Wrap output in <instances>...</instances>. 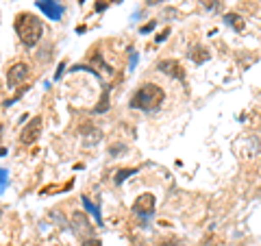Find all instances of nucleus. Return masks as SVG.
<instances>
[{"label": "nucleus", "instance_id": "obj_16", "mask_svg": "<svg viewBox=\"0 0 261 246\" xmlns=\"http://www.w3.org/2000/svg\"><path fill=\"white\" fill-rule=\"evenodd\" d=\"M154 27H157V22H148V24H144V27L140 29V33H148V31H152Z\"/></svg>", "mask_w": 261, "mask_h": 246}, {"label": "nucleus", "instance_id": "obj_5", "mask_svg": "<svg viewBox=\"0 0 261 246\" xmlns=\"http://www.w3.org/2000/svg\"><path fill=\"white\" fill-rule=\"evenodd\" d=\"M157 70L161 72V75L170 77V79H176V81H183L185 79L183 65H181V61H176V59H161L157 63Z\"/></svg>", "mask_w": 261, "mask_h": 246}, {"label": "nucleus", "instance_id": "obj_18", "mask_svg": "<svg viewBox=\"0 0 261 246\" xmlns=\"http://www.w3.org/2000/svg\"><path fill=\"white\" fill-rule=\"evenodd\" d=\"M202 5H205L207 9H216V7H218L216 0H202Z\"/></svg>", "mask_w": 261, "mask_h": 246}, {"label": "nucleus", "instance_id": "obj_8", "mask_svg": "<svg viewBox=\"0 0 261 246\" xmlns=\"http://www.w3.org/2000/svg\"><path fill=\"white\" fill-rule=\"evenodd\" d=\"M187 57L194 61V63H205V61H209L211 59V55H209V51L205 46H200V44H194L190 51H187Z\"/></svg>", "mask_w": 261, "mask_h": 246}, {"label": "nucleus", "instance_id": "obj_9", "mask_svg": "<svg viewBox=\"0 0 261 246\" xmlns=\"http://www.w3.org/2000/svg\"><path fill=\"white\" fill-rule=\"evenodd\" d=\"M72 227L76 229V233H79V231H81V233H85V235L92 233V225L87 223V218H85L83 211H76V214L72 216Z\"/></svg>", "mask_w": 261, "mask_h": 246}, {"label": "nucleus", "instance_id": "obj_26", "mask_svg": "<svg viewBox=\"0 0 261 246\" xmlns=\"http://www.w3.org/2000/svg\"><path fill=\"white\" fill-rule=\"evenodd\" d=\"M0 218H3V211H0Z\"/></svg>", "mask_w": 261, "mask_h": 246}, {"label": "nucleus", "instance_id": "obj_4", "mask_svg": "<svg viewBox=\"0 0 261 246\" xmlns=\"http://www.w3.org/2000/svg\"><path fill=\"white\" fill-rule=\"evenodd\" d=\"M29 75H31V70H29L27 63H22V61L13 63L9 68V72H7V85H9V87H18V85H22L24 81L29 79Z\"/></svg>", "mask_w": 261, "mask_h": 246}, {"label": "nucleus", "instance_id": "obj_1", "mask_svg": "<svg viewBox=\"0 0 261 246\" xmlns=\"http://www.w3.org/2000/svg\"><path fill=\"white\" fill-rule=\"evenodd\" d=\"M15 33H18L20 42L27 48H35L39 39L44 37V24L37 15L33 13H18L15 15Z\"/></svg>", "mask_w": 261, "mask_h": 246}, {"label": "nucleus", "instance_id": "obj_10", "mask_svg": "<svg viewBox=\"0 0 261 246\" xmlns=\"http://www.w3.org/2000/svg\"><path fill=\"white\" fill-rule=\"evenodd\" d=\"M81 201H83V207H85V211H89L94 218H96V223L98 225H102V218H100V209H98V205H94L92 201L87 199V196H81Z\"/></svg>", "mask_w": 261, "mask_h": 246}, {"label": "nucleus", "instance_id": "obj_17", "mask_svg": "<svg viewBox=\"0 0 261 246\" xmlns=\"http://www.w3.org/2000/svg\"><path fill=\"white\" fill-rule=\"evenodd\" d=\"M168 35H170V29H166V31H161V33H159V35H157V44H161V42H163V39H166Z\"/></svg>", "mask_w": 261, "mask_h": 246}, {"label": "nucleus", "instance_id": "obj_22", "mask_svg": "<svg viewBox=\"0 0 261 246\" xmlns=\"http://www.w3.org/2000/svg\"><path fill=\"white\" fill-rule=\"evenodd\" d=\"M159 3H166V0H146V5H148V7H154V5H159Z\"/></svg>", "mask_w": 261, "mask_h": 246}, {"label": "nucleus", "instance_id": "obj_20", "mask_svg": "<svg viewBox=\"0 0 261 246\" xmlns=\"http://www.w3.org/2000/svg\"><path fill=\"white\" fill-rule=\"evenodd\" d=\"M63 70H65V63H61L59 68H57V77L55 79H61V75H63Z\"/></svg>", "mask_w": 261, "mask_h": 246}, {"label": "nucleus", "instance_id": "obj_21", "mask_svg": "<svg viewBox=\"0 0 261 246\" xmlns=\"http://www.w3.org/2000/svg\"><path fill=\"white\" fill-rule=\"evenodd\" d=\"M105 9H107V3L100 0V5H96V11H105Z\"/></svg>", "mask_w": 261, "mask_h": 246}, {"label": "nucleus", "instance_id": "obj_2", "mask_svg": "<svg viewBox=\"0 0 261 246\" xmlns=\"http://www.w3.org/2000/svg\"><path fill=\"white\" fill-rule=\"evenodd\" d=\"M163 101H166V89L159 87L157 83H144L130 98L128 107L140 109V111H157Z\"/></svg>", "mask_w": 261, "mask_h": 246}, {"label": "nucleus", "instance_id": "obj_14", "mask_svg": "<svg viewBox=\"0 0 261 246\" xmlns=\"http://www.w3.org/2000/svg\"><path fill=\"white\" fill-rule=\"evenodd\" d=\"M7 185H9V172L5 168H0V194L7 190Z\"/></svg>", "mask_w": 261, "mask_h": 246}, {"label": "nucleus", "instance_id": "obj_19", "mask_svg": "<svg viewBox=\"0 0 261 246\" xmlns=\"http://www.w3.org/2000/svg\"><path fill=\"white\" fill-rule=\"evenodd\" d=\"M159 246H181V242L178 240H168V242H161Z\"/></svg>", "mask_w": 261, "mask_h": 246}, {"label": "nucleus", "instance_id": "obj_27", "mask_svg": "<svg viewBox=\"0 0 261 246\" xmlns=\"http://www.w3.org/2000/svg\"><path fill=\"white\" fill-rule=\"evenodd\" d=\"M81 3H83V0H81Z\"/></svg>", "mask_w": 261, "mask_h": 246}, {"label": "nucleus", "instance_id": "obj_24", "mask_svg": "<svg viewBox=\"0 0 261 246\" xmlns=\"http://www.w3.org/2000/svg\"><path fill=\"white\" fill-rule=\"evenodd\" d=\"M3 155H7V149H3V146H0V157H3Z\"/></svg>", "mask_w": 261, "mask_h": 246}, {"label": "nucleus", "instance_id": "obj_25", "mask_svg": "<svg viewBox=\"0 0 261 246\" xmlns=\"http://www.w3.org/2000/svg\"><path fill=\"white\" fill-rule=\"evenodd\" d=\"M0 137H3V125H0Z\"/></svg>", "mask_w": 261, "mask_h": 246}, {"label": "nucleus", "instance_id": "obj_13", "mask_svg": "<svg viewBox=\"0 0 261 246\" xmlns=\"http://www.w3.org/2000/svg\"><path fill=\"white\" fill-rule=\"evenodd\" d=\"M107 109H109V89H105V92H102V98H100V103L96 105V111H98V113H105Z\"/></svg>", "mask_w": 261, "mask_h": 246}, {"label": "nucleus", "instance_id": "obj_7", "mask_svg": "<svg viewBox=\"0 0 261 246\" xmlns=\"http://www.w3.org/2000/svg\"><path fill=\"white\" fill-rule=\"evenodd\" d=\"M152 209H154V196L152 194H140L135 199V203H133V211L137 216H150L152 214Z\"/></svg>", "mask_w": 261, "mask_h": 246}, {"label": "nucleus", "instance_id": "obj_11", "mask_svg": "<svg viewBox=\"0 0 261 246\" xmlns=\"http://www.w3.org/2000/svg\"><path fill=\"white\" fill-rule=\"evenodd\" d=\"M224 22L228 24V27H233L235 31H242L244 29V20H242L240 13H226L224 15Z\"/></svg>", "mask_w": 261, "mask_h": 246}, {"label": "nucleus", "instance_id": "obj_3", "mask_svg": "<svg viewBox=\"0 0 261 246\" xmlns=\"http://www.w3.org/2000/svg\"><path fill=\"white\" fill-rule=\"evenodd\" d=\"M42 135V116H35L27 122V127L20 133V144L22 146H33Z\"/></svg>", "mask_w": 261, "mask_h": 246}, {"label": "nucleus", "instance_id": "obj_6", "mask_svg": "<svg viewBox=\"0 0 261 246\" xmlns=\"http://www.w3.org/2000/svg\"><path fill=\"white\" fill-rule=\"evenodd\" d=\"M37 9L42 11L48 20H53V22H59L63 18V7L61 3H57V0H37Z\"/></svg>", "mask_w": 261, "mask_h": 246}, {"label": "nucleus", "instance_id": "obj_12", "mask_svg": "<svg viewBox=\"0 0 261 246\" xmlns=\"http://www.w3.org/2000/svg\"><path fill=\"white\" fill-rule=\"evenodd\" d=\"M135 172H137V168H122V170H118L116 172V185H122L128 177H133Z\"/></svg>", "mask_w": 261, "mask_h": 246}, {"label": "nucleus", "instance_id": "obj_15", "mask_svg": "<svg viewBox=\"0 0 261 246\" xmlns=\"http://www.w3.org/2000/svg\"><path fill=\"white\" fill-rule=\"evenodd\" d=\"M83 246H102V242L98 237H85L83 240Z\"/></svg>", "mask_w": 261, "mask_h": 246}, {"label": "nucleus", "instance_id": "obj_23", "mask_svg": "<svg viewBox=\"0 0 261 246\" xmlns=\"http://www.w3.org/2000/svg\"><path fill=\"white\" fill-rule=\"evenodd\" d=\"M205 246H222V244H218V242H207Z\"/></svg>", "mask_w": 261, "mask_h": 246}]
</instances>
